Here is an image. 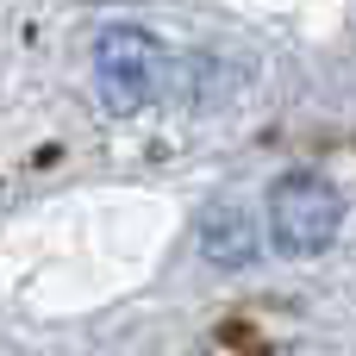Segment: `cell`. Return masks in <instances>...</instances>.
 I'll return each mask as SVG.
<instances>
[{
    "label": "cell",
    "instance_id": "1",
    "mask_svg": "<svg viewBox=\"0 0 356 356\" xmlns=\"http://www.w3.org/2000/svg\"><path fill=\"white\" fill-rule=\"evenodd\" d=\"M344 225V194L325 175H282L269 188V238L282 257H319Z\"/></svg>",
    "mask_w": 356,
    "mask_h": 356
},
{
    "label": "cell",
    "instance_id": "2",
    "mask_svg": "<svg viewBox=\"0 0 356 356\" xmlns=\"http://www.w3.org/2000/svg\"><path fill=\"white\" fill-rule=\"evenodd\" d=\"M163 69H169L163 44L150 31H138V25H106L94 38V81H100V100L113 113L150 106L163 94Z\"/></svg>",
    "mask_w": 356,
    "mask_h": 356
},
{
    "label": "cell",
    "instance_id": "3",
    "mask_svg": "<svg viewBox=\"0 0 356 356\" xmlns=\"http://www.w3.org/2000/svg\"><path fill=\"white\" fill-rule=\"evenodd\" d=\"M200 250L219 263V269H244L257 257V225L244 219V207H213L200 219Z\"/></svg>",
    "mask_w": 356,
    "mask_h": 356
}]
</instances>
